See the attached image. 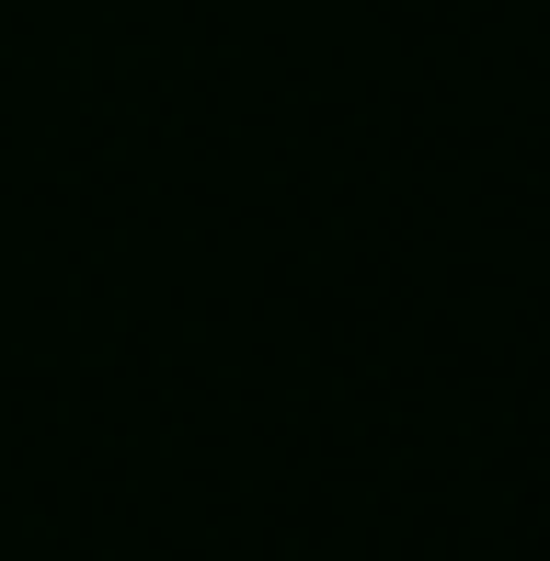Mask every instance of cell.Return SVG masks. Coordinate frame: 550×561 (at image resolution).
Instances as JSON below:
<instances>
[]
</instances>
